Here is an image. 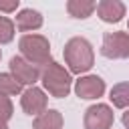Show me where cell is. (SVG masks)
Wrapping results in <instances>:
<instances>
[{"mask_svg":"<svg viewBox=\"0 0 129 129\" xmlns=\"http://www.w3.org/2000/svg\"><path fill=\"white\" fill-rule=\"evenodd\" d=\"M32 129H62V115L54 109L44 111L32 123Z\"/></svg>","mask_w":129,"mask_h":129,"instance_id":"8fae6325","label":"cell"},{"mask_svg":"<svg viewBox=\"0 0 129 129\" xmlns=\"http://www.w3.org/2000/svg\"><path fill=\"white\" fill-rule=\"evenodd\" d=\"M113 125V111L107 105H93L85 113V129H109Z\"/></svg>","mask_w":129,"mask_h":129,"instance_id":"5b68a950","label":"cell"},{"mask_svg":"<svg viewBox=\"0 0 129 129\" xmlns=\"http://www.w3.org/2000/svg\"><path fill=\"white\" fill-rule=\"evenodd\" d=\"M111 101L115 107L125 109L129 107V83H119L111 89Z\"/></svg>","mask_w":129,"mask_h":129,"instance_id":"4fadbf2b","label":"cell"},{"mask_svg":"<svg viewBox=\"0 0 129 129\" xmlns=\"http://www.w3.org/2000/svg\"><path fill=\"white\" fill-rule=\"evenodd\" d=\"M22 56L34 67H46L50 62V44L40 34H24L18 42Z\"/></svg>","mask_w":129,"mask_h":129,"instance_id":"7a4b0ae2","label":"cell"},{"mask_svg":"<svg viewBox=\"0 0 129 129\" xmlns=\"http://www.w3.org/2000/svg\"><path fill=\"white\" fill-rule=\"evenodd\" d=\"M20 105L24 109V113L28 115H42L46 111V95L44 91H40L38 87H30L22 93V99H20Z\"/></svg>","mask_w":129,"mask_h":129,"instance_id":"52a82bcc","label":"cell"},{"mask_svg":"<svg viewBox=\"0 0 129 129\" xmlns=\"http://www.w3.org/2000/svg\"><path fill=\"white\" fill-rule=\"evenodd\" d=\"M0 56H2V52H0Z\"/></svg>","mask_w":129,"mask_h":129,"instance_id":"ffe728a7","label":"cell"},{"mask_svg":"<svg viewBox=\"0 0 129 129\" xmlns=\"http://www.w3.org/2000/svg\"><path fill=\"white\" fill-rule=\"evenodd\" d=\"M97 14L103 22H119L125 16V4L117 0H103L97 4Z\"/></svg>","mask_w":129,"mask_h":129,"instance_id":"9c48e42d","label":"cell"},{"mask_svg":"<svg viewBox=\"0 0 129 129\" xmlns=\"http://www.w3.org/2000/svg\"><path fill=\"white\" fill-rule=\"evenodd\" d=\"M42 85H44V89L52 95V97H56V99H60V97H67L69 95V91H71V75L58 64V62H48L46 67H44V71H42Z\"/></svg>","mask_w":129,"mask_h":129,"instance_id":"3957f363","label":"cell"},{"mask_svg":"<svg viewBox=\"0 0 129 129\" xmlns=\"http://www.w3.org/2000/svg\"><path fill=\"white\" fill-rule=\"evenodd\" d=\"M42 26V16L40 12L32 10V8H24L18 12L16 16V28L22 30V32H28V30H36Z\"/></svg>","mask_w":129,"mask_h":129,"instance_id":"30bf717a","label":"cell"},{"mask_svg":"<svg viewBox=\"0 0 129 129\" xmlns=\"http://www.w3.org/2000/svg\"><path fill=\"white\" fill-rule=\"evenodd\" d=\"M75 93L81 97V99H97L105 93V83L101 77L97 75H89V77H83L77 81L75 85Z\"/></svg>","mask_w":129,"mask_h":129,"instance_id":"ba28073f","label":"cell"},{"mask_svg":"<svg viewBox=\"0 0 129 129\" xmlns=\"http://www.w3.org/2000/svg\"><path fill=\"white\" fill-rule=\"evenodd\" d=\"M67 10L73 18H87L93 14V10H97V4L87 2V0H71L67 4Z\"/></svg>","mask_w":129,"mask_h":129,"instance_id":"7c38bea8","label":"cell"},{"mask_svg":"<svg viewBox=\"0 0 129 129\" xmlns=\"http://www.w3.org/2000/svg\"><path fill=\"white\" fill-rule=\"evenodd\" d=\"M10 71H12V75L16 77V81H18L20 85H32V87H34V83H36L38 77H40L38 67L30 64V62H28L26 58H22V56H12V58H10Z\"/></svg>","mask_w":129,"mask_h":129,"instance_id":"8992f818","label":"cell"},{"mask_svg":"<svg viewBox=\"0 0 129 129\" xmlns=\"http://www.w3.org/2000/svg\"><path fill=\"white\" fill-rule=\"evenodd\" d=\"M10 117H12V103H10L8 97L0 95V119L2 121H8Z\"/></svg>","mask_w":129,"mask_h":129,"instance_id":"2e32d148","label":"cell"},{"mask_svg":"<svg viewBox=\"0 0 129 129\" xmlns=\"http://www.w3.org/2000/svg\"><path fill=\"white\" fill-rule=\"evenodd\" d=\"M103 56L107 58H127L129 56V34L127 32H107L101 46Z\"/></svg>","mask_w":129,"mask_h":129,"instance_id":"277c9868","label":"cell"},{"mask_svg":"<svg viewBox=\"0 0 129 129\" xmlns=\"http://www.w3.org/2000/svg\"><path fill=\"white\" fill-rule=\"evenodd\" d=\"M18 8V0H12V2H0V10L2 12H14Z\"/></svg>","mask_w":129,"mask_h":129,"instance_id":"e0dca14e","label":"cell"},{"mask_svg":"<svg viewBox=\"0 0 129 129\" xmlns=\"http://www.w3.org/2000/svg\"><path fill=\"white\" fill-rule=\"evenodd\" d=\"M64 60L71 69V73H85L93 67V46L89 44V40L75 36L64 44Z\"/></svg>","mask_w":129,"mask_h":129,"instance_id":"6da1fadb","label":"cell"},{"mask_svg":"<svg viewBox=\"0 0 129 129\" xmlns=\"http://www.w3.org/2000/svg\"><path fill=\"white\" fill-rule=\"evenodd\" d=\"M20 91H22V85L16 81L14 75H8V73L0 75V95L8 97V95H18Z\"/></svg>","mask_w":129,"mask_h":129,"instance_id":"5bb4252c","label":"cell"},{"mask_svg":"<svg viewBox=\"0 0 129 129\" xmlns=\"http://www.w3.org/2000/svg\"><path fill=\"white\" fill-rule=\"evenodd\" d=\"M123 125L129 129V111H127V113H123Z\"/></svg>","mask_w":129,"mask_h":129,"instance_id":"ac0fdd59","label":"cell"},{"mask_svg":"<svg viewBox=\"0 0 129 129\" xmlns=\"http://www.w3.org/2000/svg\"><path fill=\"white\" fill-rule=\"evenodd\" d=\"M14 38V24L10 18L0 16V44H6Z\"/></svg>","mask_w":129,"mask_h":129,"instance_id":"9a60e30c","label":"cell"},{"mask_svg":"<svg viewBox=\"0 0 129 129\" xmlns=\"http://www.w3.org/2000/svg\"><path fill=\"white\" fill-rule=\"evenodd\" d=\"M0 129H8V125H6V121H2V119H0Z\"/></svg>","mask_w":129,"mask_h":129,"instance_id":"d6986e66","label":"cell"}]
</instances>
